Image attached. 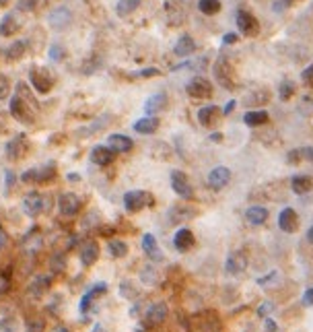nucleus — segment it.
<instances>
[{
  "instance_id": "423d86ee",
  "label": "nucleus",
  "mask_w": 313,
  "mask_h": 332,
  "mask_svg": "<svg viewBox=\"0 0 313 332\" xmlns=\"http://www.w3.org/2000/svg\"><path fill=\"white\" fill-rule=\"evenodd\" d=\"M171 188L184 200H192L194 198V190H192L190 180H188V176L184 172H177V170L171 172Z\"/></svg>"
},
{
  "instance_id": "bf43d9fd",
  "label": "nucleus",
  "mask_w": 313,
  "mask_h": 332,
  "mask_svg": "<svg viewBox=\"0 0 313 332\" xmlns=\"http://www.w3.org/2000/svg\"><path fill=\"white\" fill-rule=\"evenodd\" d=\"M307 242H309V244H313V225L307 229Z\"/></svg>"
},
{
  "instance_id": "49530a36",
  "label": "nucleus",
  "mask_w": 313,
  "mask_h": 332,
  "mask_svg": "<svg viewBox=\"0 0 313 332\" xmlns=\"http://www.w3.org/2000/svg\"><path fill=\"white\" fill-rule=\"evenodd\" d=\"M286 159H289V163H299V161L303 159V153H301V149H293V151H289Z\"/></svg>"
},
{
  "instance_id": "7c9ffc66",
  "label": "nucleus",
  "mask_w": 313,
  "mask_h": 332,
  "mask_svg": "<svg viewBox=\"0 0 313 332\" xmlns=\"http://www.w3.org/2000/svg\"><path fill=\"white\" fill-rule=\"evenodd\" d=\"M25 56V41H13L9 48H7V52H5V58L9 60V62H17V60H21Z\"/></svg>"
},
{
  "instance_id": "4468645a",
  "label": "nucleus",
  "mask_w": 313,
  "mask_h": 332,
  "mask_svg": "<svg viewBox=\"0 0 313 332\" xmlns=\"http://www.w3.org/2000/svg\"><path fill=\"white\" fill-rule=\"evenodd\" d=\"M23 210L29 215V217H37L43 212V196L39 192H29L23 200Z\"/></svg>"
},
{
  "instance_id": "f8f14e48",
  "label": "nucleus",
  "mask_w": 313,
  "mask_h": 332,
  "mask_svg": "<svg viewBox=\"0 0 313 332\" xmlns=\"http://www.w3.org/2000/svg\"><path fill=\"white\" fill-rule=\"evenodd\" d=\"M114 159H116V153H114L110 147H106V145H97V147H93V151H91V161H93L95 165H99V168L112 165Z\"/></svg>"
},
{
  "instance_id": "4be33fe9",
  "label": "nucleus",
  "mask_w": 313,
  "mask_h": 332,
  "mask_svg": "<svg viewBox=\"0 0 313 332\" xmlns=\"http://www.w3.org/2000/svg\"><path fill=\"white\" fill-rule=\"evenodd\" d=\"M245 266H247V258L243 252H233L227 260V272L229 274H239L245 270Z\"/></svg>"
},
{
  "instance_id": "6e6d98bb",
  "label": "nucleus",
  "mask_w": 313,
  "mask_h": 332,
  "mask_svg": "<svg viewBox=\"0 0 313 332\" xmlns=\"http://www.w3.org/2000/svg\"><path fill=\"white\" fill-rule=\"evenodd\" d=\"M235 105H237L235 101H229V103H227V107H225V116H229V114L233 112V109H235Z\"/></svg>"
},
{
  "instance_id": "5fc2aeb1",
  "label": "nucleus",
  "mask_w": 313,
  "mask_h": 332,
  "mask_svg": "<svg viewBox=\"0 0 313 332\" xmlns=\"http://www.w3.org/2000/svg\"><path fill=\"white\" fill-rule=\"evenodd\" d=\"M5 128H7V114L0 112V132H3Z\"/></svg>"
},
{
  "instance_id": "b1692460",
  "label": "nucleus",
  "mask_w": 313,
  "mask_h": 332,
  "mask_svg": "<svg viewBox=\"0 0 313 332\" xmlns=\"http://www.w3.org/2000/svg\"><path fill=\"white\" fill-rule=\"evenodd\" d=\"M156 128H159V120L154 116H146V118H140L134 122V132H138V134H152Z\"/></svg>"
},
{
  "instance_id": "9d476101",
  "label": "nucleus",
  "mask_w": 313,
  "mask_h": 332,
  "mask_svg": "<svg viewBox=\"0 0 313 332\" xmlns=\"http://www.w3.org/2000/svg\"><path fill=\"white\" fill-rule=\"evenodd\" d=\"M229 182H231V170L225 168V165H219V168H215L208 174V186L213 190H223Z\"/></svg>"
},
{
  "instance_id": "09e8293b",
  "label": "nucleus",
  "mask_w": 313,
  "mask_h": 332,
  "mask_svg": "<svg viewBox=\"0 0 313 332\" xmlns=\"http://www.w3.org/2000/svg\"><path fill=\"white\" fill-rule=\"evenodd\" d=\"M264 326H266V330H268V332H278V326H276V322H274L272 318H266Z\"/></svg>"
},
{
  "instance_id": "680f3d73",
  "label": "nucleus",
  "mask_w": 313,
  "mask_h": 332,
  "mask_svg": "<svg viewBox=\"0 0 313 332\" xmlns=\"http://www.w3.org/2000/svg\"><path fill=\"white\" fill-rule=\"evenodd\" d=\"M9 5V0H0V7H7Z\"/></svg>"
},
{
  "instance_id": "c756f323",
  "label": "nucleus",
  "mask_w": 313,
  "mask_h": 332,
  "mask_svg": "<svg viewBox=\"0 0 313 332\" xmlns=\"http://www.w3.org/2000/svg\"><path fill=\"white\" fill-rule=\"evenodd\" d=\"M291 188H293L295 194H305V192H309L313 188V180L309 176H295L291 180Z\"/></svg>"
},
{
  "instance_id": "e433bc0d",
  "label": "nucleus",
  "mask_w": 313,
  "mask_h": 332,
  "mask_svg": "<svg viewBox=\"0 0 313 332\" xmlns=\"http://www.w3.org/2000/svg\"><path fill=\"white\" fill-rule=\"evenodd\" d=\"M49 58L54 60V62L64 60V48L60 43H51V48H49Z\"/></svg>"
},
{
  "instance_id": "7ed1b4c3",
  "label": "nucleus",
  "mask_w": 313,
  "mask_h": 332,
  "mask_svg": "<svg viewBox=\"0 0 313 332\" xmlns=\"http://www.w3.org/2000/svg\"><path fill=\"white\" fill-rule=\"evenodd\" d=\"M54 176H56V163H45L43 168L25 172L21 176V182H25V184H45Z\"/></svg>"
},
{
  "instance_id": "f03ea898",
  "label": "nucleus",
  "mask_w": 313,
  "mask_h": 332,
  "mask_svg": "<svg viewBox=\"0 0 313 332\" xmlns=\"http://www.w3.org/2000/svg\"><path fill=\"white\" fill-rule=\"evenodd\" d=\"M29 81H31V87L41 95L49 93L51 87H54V75H51L45 66H33L29 70Z\"/></svg>"
},
{
  "instance_id": "bb28decb",
  "label": "nucleus",
  "mask_w": 313,
  "mask_h": 332,
  "mask_svg": "<svg viewBox=\"0 0 313 332\" xmlns=\"http://www.w3.org/2000/svg\"><path fill=\"white\" fill-rule=\"evenodd\" d=\"M49 287V276H35L31 281L29 289H27V295L29 297H41Z\"/></svg>"
},
{
  "instance_id": "2f4dec72",
  "label": "nucleus",
  "mask_w": 313,
  "mask_h": 332,
  "mask_svg": "<svg viewBox=\"0 0 313 332\" xmlns=\"http://www.w3.org/2000/svg\"><path fill=\"white\" fill-rule=\"evenodd\" d=\"M140 5V0H118V5H116V15L118 17H128L132 15Z\"/></svg>"
},
{
  "instance_id": "aec40b11",
  "label": "nucleus",
  "mask_w": 313,
  "mask_h": 332,
  "mask_svg": "<svg viewBox=\"0 0 313 332\" xmlns=\"http://www.w3.org/2000/svg\"><path fill=\"white\" fill-rule=\"evenodd\" d=\"M19 27H21V23H19L17 15L15 13H9V15L3 17V21H0V35H3V37H11V35H15L19 31Z\"/></svg>"
},
{
  "instance_id": "e2e57ef3",
  "label": "nucleus",
  "mask_w": 313,
  "mask_h": 332,
  "mask_svg": "<svg viewBox=\"0 0 313 332\" xmlns=\"http://www.w3.org/2000/svg\"><path fill=\"white\" fill-rule=\"evenodd\" d=\"M54 332H68V330H66V328H56Z\"/></svg>"
},
{
  "instance_id": "4d7b16f0",
  "label": "nucleus",
  "mask_w": 313,
  "mask_h": 332,
  "mask_svg": "<svg viewBox=\"0 0 313 332\" xmlns=\"http://www.w3.org/2000/svg\"><path fill=\"white\" fill-rule=\"evenodd\" d=\"M7 244V233H5V229L0 227V250H3V246Z\"/></svg>"
},
{
  "instance_id": "0e129e2a",
  "label": "nucleus",
  "mask_w": 313,
  "mask_h": 332,
  "mask_svg": "<svg viewBox=\"0 0 313 332\" xmlns=\"http://www.w3.org/2000/svg\"><path fill=\"white\" fill-rule=\"evenodd\" d=\"M0 56H3V52H0Z\"/></svg>"
},
{
  "instance_id": "ddd939ff",
  "label": "nucleus",
  "mask_w": 313,
  "mask_h": 332,
  "mask_svg": "<svg viewBox=\"0 0 313 332\" xmlns=\"http://www.w3.org/2000/svg\"><path fill=\"white\" fill-rule=\"evenodd\" d=\"M278 227L284 233H295L299 229V217H297V212L293 208H284L278 215Z\"/></svg>"
},
{
  "instance_id": "473e14b6",
  "label": "nucleus",
  "mask_w": 313,
  "mask_h": 332,
  "mask_svg": "<svg viewBox=\"0 0 313 332\" xmlns=\"http://www.w3.org/2000/svg\"><path fill=\"white\" fill-rule=\"evenodd\" d=\"M243 122L247 126H262L268 122V112H262V109H259V112H247L243 116Z\"/></svg>"
},
{
  "instance_id": "3c124183",
  "label": "nucleus",
  "mask_w": 313,
  "mask_h": 332,
  "mask_svg": "<svg viewBox=\"0 0 313 332\" xmlns=\"http://www.w3.org/2000/svg\"><path fill=\"white\" fill-rule=\"evenodd\" d=\"M301 153H303V159L313 163V147H305V149H301Z\"/></svg>"
},
{
  "instance_id": "052dcab7",
  "label": "nucleus",
  "mask_w": 313,
  "mask_h": 332,
  "mask_svg": "<svg viewBox=\"0 0 313 332\" xmlns=\"http://www.w3.org/2000/svg\"><path fill=\"white\" fill-rule=\"evenodd\" d=\"M68 180H70V182H79L81 176H79V174H68Z\"/></svg>"
},
{
  "instance_id": "a211bd4d",
  "label": "nucleus",
  "mask_w": 313,
  "mask_h": 332,
  "mask_svg": "<svg viewBox=\"0 0 313 332\" xmlns=\"http://www.w3.org/2000/svg\"><path fill=\"white\" fill-rule=\"evenodd\" d=\"M173 244H175V248H177L179 252H188V250L194 248L196 240H194V233H192L190 229L181 227V229H177V233H175V238H173Z\"/></svg>"
},
{
  "instance_id": "9b49d317",
  "label": "nucleus",
  "mask_w": 313,
  "mask_h": 332,
  "mask_svg": "<svg viewBox=\"0 0 313 332\" xmlns=\"http://www.w3.org/2000/svg\"><path fill=\"white\" fill-rule=\"evenodd\" d=\"M58 208H60V212L64 217H72V215H76L81 210V198L76 194H72V192H64L60 196V200H58Z\"/></svg>"
},
{
  "instance_id": "f257e3e1",
  "label": "nucleus",
  "mask_w": 313,
  "mask_h": 332,
  "mask_svg": "<svg viewBox=\"0 0 313 332\" xmlns=\"http://www.w3.org/2000/svg\"><path fill=\"white\" fill-rule=\"evenodd\" d=\"M11 114L15 120H19L21 124H33L35 122V114H37V101L35 95L31 93L27 83H19L17 85V93L11 99Z\"/></svg>"
},
{
  "instance_id": "6e6552de",
  "label": "nucleus",
  "mask_w": 313,
  "mask_h": 332,
  "mask_svg": "<svg viewBox=\"0 0 313 332\" xmlns=\"http://www.w3.org/2000/svg\"><path fill=\"white\" fill-rule=\"evenodd\" d=\"M237 29L243 33V35H247V37H255L257 33H259V23H257V19L251 15V13H247V11H237Z\"/></svg>"
},
{
  "instance_id": "f3484780",
  "label": "nucleus",
  "mask_w": 313,
  "mask_h": 332,
  "mask_svg": "<svg viewBox=\"0 0 313 332\" xmlns=\"http://www.w3.org/2000/svg\"><path fill=\"white\" fill-rule=\"evenodd\" d=\"M245 221L249 225H253V227L264 225L268 221V208H264V206H249L245 210Z\"/></svg>"
},
{
  "instance_id": "ea45409f",
  "label": "nucleus",
  "mask_w": 313,
  "mask_h": 332,
  "mask_svg": "<svg viewBox=\"0 0 313 332\" xmlns=\"http://www.w3.org/2000/svg\"><path fill=\"white\" fill-rule=\"evenodd\" d=\"M17 3H19V9H21V11L31 13V11H35V7L39 5V0H17Z\"/></svg>"
},
{
  "instance_id": "a19ab883",
  "label": "nucleus",
  "mask_w": 313,
  "mask_h": 332,
  "mask_svg": "<svg viewBox=\"0 0 313 332\" xmlns=\"http://www.w3.org/2000/svg\"><path fill=\"white\" fill-rule=\"evenodd\" d=\"M5 176H7V184H5V194H9L11 190H13V186H15V182H17V176L11 172V170H7L5 172Z\"/></svg>"
},
{
  "instance_id": "c9c22d12",
  "label": "nucleus",
  "mask_w": 313,
  "mask_h": 332,
  "mask_svg": "<svg viewBox=\"0 0 313 332\" xmlns=\"http://www.w3.org/2000/svg\"><path fill=\"white\" fill-rule=\"evenodd\" d=\"M11 95V81L7 75L0 73V99H7Z\"/></svg>"
},
{
  "instance_id": "a18cd8bd",
  "label": "nucleus",
  "mask_w": 313,
  "mask_h": 332,
  "mask_svg": "<svg viewBox=\"0 0 313 332\" xmlns=\"http://www.w3.org/2000/svg\"><path fill=\"white\" fill-rule=\"evenodd\" d=\"M0 332H15V320L9 318V320L0 322Z\"/></svg>"
},
{
  "instance_id": "dca6fc26",
  "label": "nucleus",
  "mask_w": 313,
  "mask_h": 332,
  "mask_svg": "<svg viewBox=\"0 0 313 332\" xmlns=\"http://www.w3.org/2000/svg\"><path fill=\"white\" fill-rule=\"evenodd\" d=\"M167 107V95L165 93H154V95H150L148 99H146V103H144V112L148 114V116H156L161 112V109H165Z\"/></svg>"
},
{
  "instance_id": "864d4df0",
  "label": "nucleus",
  "mask_w": 313,
  "mask_h": 332,
  "mask_svg": "<svg viewBox=\"0 0 313 332\" xmlns=\"http://www.w3.org/2000/svg\"><path fill=\"white\" fill-rule=\"evenodd\" d=\"M7 287H9V279L7 276H0V293L7 291Z\"/></svg>"
},
{
  "instance_id": "c85d7f7f",
  "label": "nucleus",
  "mask_w": 313,
  "mask_h": 332,
  "mask_svg": "<svg viewBox=\"0 0 313 332\" xmlns=\"http://www.w3.org/2000/svg\"><path fill=\"white\" fill-rule=\"evenodd\" d=\"M217 116H219L217 105H206V107H200L198 109V122H200V126H211Z\"/></svg>"
},
{
  "instance_id": "6ab92c4d",
  "label": "nucleus",
  "mask_w": 313,
  "mask_h": 332,
  "mask_svg": "<svg viewBox=\"0 0 313 332\" xmlns=\"http://www.w3.org/2000/svg\"><path fill=\"white\" fill-rule=\"evenodd\" d=\"M108 147L114 151V153H128L132 147H134V140L124 136V134H112L108 138Z\"/></svg>"
},
{
  "instance_id": "0eeeda50",
  "label": "nucleus",
  "mask_w": 313,
  "mask_h": 332,
  "mask_svg": "<svg viewBox=\"0 0 313 332\" xmlns=\"http://www.w3.org/2000/svg\"><path fill=\"white\" fill-rule=\"evenodd\" d=\"M27 151H29V140H27L25 134H17V136H13V138L7 143V149H5V153H7V157H9L11 161H19V159H23Z\"/></svg>"
},
{
  "instance_id": "412c9836",
  "label": "nucleus",
  "mask_w": 313,
  "mask_h": 332,
  "mask_svg": "<svg viewBox=\"0 0 313 332\" xmlns=\"http://www.w3.org/2000/svg\"><path fill=\"white\" fill-rule=\"evenodd\" d=\"M70 11L68 9H56V11H51L49 13V25L54 27V29H64V27H68V23H70Z\"/></svg>"
},
{
  "instance_id": "39448f33",
  "label": "nucleus",
  "mask_w": 313,
  "mask_h": 332,
  "mask_svg": "<svg viewBox=\"0 0 313 332\" xmlns=\"http://www.w3.org/2000/svg\"><path fill=\"white\" fill-rule=\"evenodd\" d=\"M152 204V196L144 190H130L124 194V206L128 212H138L142 210L144 206H150Z\"/></svg>"
},
{
  "instance_id": "c03bdc74",
  "label": "nucleus",
  "mask_w": 313,
  "mask_h": 332,
  "mask_svg": "<svg viewBox=\"0 0 313 332\" xmlns=\"http://www.w3.org/2000/svg\"><path fill=\"white\" fill-rule=\"evenodd\" d=\"M272 310H274V303H270V301H264L262 305H259V307H257V316H262V318H266V316H268V314H270Z\"/></svg>"
},
{
  "instance_id": "79ce46f5",
  "label": "nucleus",
  "mask_w": 313,
  "mask_h": 332,
  "mask_svg": "<svg viewBox=\"0 0 313 332\" xmlns=\"http://www.w3.org/2000/svg\"><path fill=\"white\" fill-rule=\"evenodd\" d=\"M120 293H122L126 299H134V297H136V291L130 289V283H128V281H124V283L120 285Z\"/></svg>"
},
{
  "instance_id": "f704fd0d",
  "label": "nucleus",
  "mask_w": 313,
  "mask_h": 332,
  "mask_svg": "<svg viewBox=\"0 0 313 332\" xmlns=\"http://www.w3.org/2000/svg\"><path fill=\"white\" fill-rule=\"evenodd\" d=\"M108 250H110V254H112L114 258H124V256L128 254V246H126V242H122V240H110Z\"/></svg>"
},
{
  "instance_id": "de8ad7c7",
  "label": "nucleus",
  "mask_w": 313,
  "mask_h": 332,
  "mask_svg": "<svg viewBox=\"0 0 313 332\" xmlns=\"http://www.w3.org/2000/svg\"><path fill=\"white\" fill-rule=\"evenodd\" d=\"M301 303H303L305 307L313 305V287H311V289H307V291L303 293V299H301Z\"/></svg>"
},
{
  "instance_id": "4c0bfd02",
  "label": "nucleus",
  "mask_w": 313,
  "mask_h": 332,
  "mask_svg": "<svg viewBox=\"0 0 313 332\" xmlns=\"http://www.w3.org/2000/svg\"><path fill=\"white\" fill-rule=\"evenodd\" d=\"M293 93H295V85H293L291 81H284V83L280 85V99H282V101H289V99L293 97Z\"/></svg>"
},
{
  "instance_id": "20e7f679",
  "label": "nucleus",
  "mask_w": 313,
  "mask_h": 332,
  "mask_svg": "<svg viewBox=\"0 0 313 332\" xmlns=\"http://www.w3.org/2000/svg\"><path fill=\"white\" fill-rule=\"evenodd\" d=\"M215 77H217V83L227 91H233L237 87L235 79H233V66L229 64V60L225 56H221L215 64Z\"/></svg>"
},
{
  "instance_id": "393cba45",
  "label": "nucleus",
  "mask_w": 313,
  "mask_h": 332,
  "mask_svg": "<svg viewBox=\"0 0 313 332\" xmlns=\"http://www.w3.org/2000/svg\"><path fill=\"white\" fill-rule=\"evenodd\" d=\"M97 258H99V246L95 242H87L81 250V262L85 266H93L97 262Z\"/></svg>"
},
{
  "instance_id": "603ef678",
  "label": "nucleus",
  "mask_w": 313,
  "mask_h": 332,
  "mask_svg": "<svg viewBox=\"0 0 313 332\" xmlns=\"http://www.w3.org/2000/svg\"><path fill=\"white\" fill-rule=\"evenodd\" d=\"M237 39H239V35H237V33H233V31H231V33H225V37H223V41H225V43H235Z\"/></svg>"
},
{
  "instance_id": "cd10ccee",
  "label": "nucleus",
  "mask_w": 313,
  "mask_h": 332,
  "mask_svg": "<svg viewBox=\"0 0 313 332\" xmlns=\"http://www.w3.org/2000/svg\"><path fill=\"white\" fill-rule=\"evenodd\" d=\"M142 250H144V254H148V256L154 258V260H161V258H163L161 252H159V244H156V238H154L152 233H146V235L142 238Z\"/></svg>"
},
{
  "instance_id": "8fccbe9b",
  "label": "nucleus",
  "mask_w": 313,
  "mask_h": 332,
  "mask_svg": "<svg viewBox=\"0 0 313 332\" xmlns=\"http://www.w3.org/2000/svg\"><path fill=\"white\" fill-rule=\"evenodd\" d=\"M159 75V68H144L138 73V77H156Z\"/></svg>"
},
{
  "instance_id": "5701e85b",
  "label": "nucleus",
  "mask_w": 313,
  "mask_h": 332,
  "mask_svg": "<svg viewBox=\"0 0 313 332\" xmlns=\"http://www.w3.org/2000/svg\"><path fill=\"white\" fill-rule=\"evenodd\" d=\"M173 52L177 54V56H181V58H188V56H192V54L196 52V41H194L190 35H181V37L177 39Z\"/></svg>"
},
{
  "instance_id": "13d9d810",
  "label": "nucleus",
  "mask_w": 313,
  "mask_h": 332,
  "mask_svg": "<svg viewBox=\"0 0 313 332\" xmlns=\"http://www.w3.org/2000/svg\"><path fill=\"white\" fill-rule=\"evenodd\" d=\"M211 140H213V143H221V140H223V134H221V132H213V134H211Z\"/></svg>"
},
{
  "instance_id": "1a4fd4ad",
  "label": "nucleus",
  "mask_w": 313,
  "mask_h": 332,
  "mask_svg": "<svg viewBox=\"0 0 313 332\" xmlns=\"http://www.w3.org/2000/svg\"><path fill=\"white\" fill-rule=\"evenodd\" d=\"M186 91L194 99H208V97L213 95V85L208 83L206 79H202V77H196V79H192L186 85Z\"/></svg>"
},
{
  "instance_id": "37998d69",
  "label": "nucleus",
  "mask_w": 313,
  "mask_h": 332,
  "mask_svg": "<svg viewBox=\"0 0 313 332\" xmlns=\"http://www.w3.org/2000/svg\"><path fill=\"white\" fill-rule=\"evenodd\" d=\"M301 79H303V81H305V83H307L309 87H313V62H311V64H309V66H307V68L303 70Z\"/></svg>"
},
{
  "instance_id": "58836bf2",
  "label": "nucleus",
  "mask_w": 313,
  "mask_h": 332,
  "mask_svg": "<svg viewBox=\"0 0 313 332\" xmlns=\"http://www.w3.org/2000/svg\"><path fill=\"white\" fill-rule=\"evenodd\" d=\"M43 330H45V322L37 318V320H31L27 324V330L25 332H43Z\"/></svg>"
},
{
  "instance_id": "72a5a7b5",
  "label": "nucleus",
  "mask_w": 313,
  "mask_h": 332,
  "mask_svg": "<svg viewBox=\"0 0 313 332\" xmlns=\"http://www.w3.org/2000/svg\"><path fill=\"white\" fill-rule=\"evenodd\" d=\"M198 9H200V13H204V15H217L219 11H221V0H200L198 3Z\"/></svg>"
},
{
  "instance_id": "a878e982",
  "label": "nucleus",
  "mask_w": 313,
  "mask_h": 332,
  "mask_svg": "<svg viewBox=\"0 0 313 332\" xmlns=\"http://www.w3.org/2000/svg\"><path fill=\"white\" fill-rule=\"evenodd\" d=\"M103 291H108V285H106V283H97L95 287H91V289L83 295V299H81V312L87 314L89 307H91V303L95 301V295H97V293H103Z\"/></svg>"
},
{
  "instance_id": "2eb2a0df",
  "label": "nucleus",
  "mask_w": 313,
  "mask_h": 332,
  "mask_svg": "<svg viewBox=\"0 0 313 332\" xmlns=\"http://www.w3.org/2000/svg\"><path fill=\"white\" fill-rule=\"evenodd\" d=\"M167 314H169V310H167L165 303H154V305H150V307L146 310V314H144L146 326H156V324L165 322Z\"/></svg>"
}]
</instances>
